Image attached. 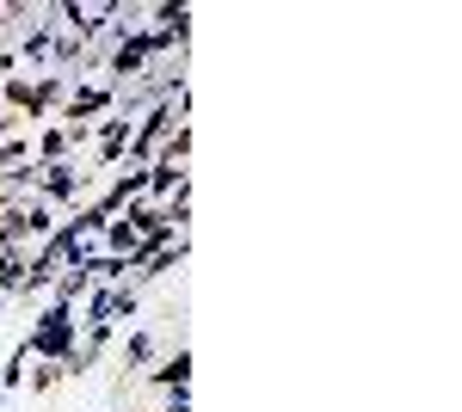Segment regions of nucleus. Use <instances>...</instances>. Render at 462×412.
Instances as JSON below:
<instances>
[{
	"label": "nucleus",
	"mask_w": 462,
	"mask_h": 412,
	"mask_svg": "<svg viewBox=\"0 0 462 412\" xmlns=\"http://www.w3.org/2000/svg\"><path fill=\"white\" fill-rule=\"evenodd\" d=\"M74 339H80L74 308H69V302H50V308H43V320L32 326V339L19 344V351H25V357H43V363H62V357L74 351Z\"/></svg>",
	"instance_id": "obj_1"
},
{
	"label": "nucleus",
	"mask_w": 462,
	"mask_h": 412,
	"mask_svg": "<svg viewBox=\"0 0 462 412\" xmlns=\"http://www.w3.org/2000/svg\"><path fill=\"white\" fill-rule=\"evenodd\" d=\"M154 381H161V388H167V394H179V388H185V381H191V357H185V344H179L173 357H167V363H161V370H154Z\"/></svg>",
	"instance_id": "obj_2"
},
{
	"label": "nucleus",
	"mask_w": 462,
	"mask_h": 412,
	"mask_svg": "<svg viewBox=\"0 0 462 412\" xmlns=\"http://www.w3.org/2000/svg\"><path fill=\"white\" fill-rule=\"evenodd\" d=\"M124 363H136V370L154 363V339H148V333H130V339H124Z\"/></svg>",
	"instance_id": "obj_3"
},
{
	"label": "nucleus",
	"mask_w": 462,
	"mask_h": 412,
	"mask_svg": "<svg viewBox=\"0 0 462 412\" xmlns=\"http://www.w3.org/2000/svg\"><path fill=\"white\" fill-rule=\"evenodd\" d=\"M0 412H6V394H0Z\"/></svg>",
	"instance_id": "obj_4"
}]
</instances>
